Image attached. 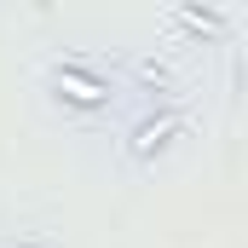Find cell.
<instances>
[{
  "label": "cell",
  "instance_id": "cell-1",
  "mask_svg": "<svg viewBox=\"0 0 248 248\" xmlns=\"http://www.w3.org/2000/svg\"><path fill=\"white\" fill-rule=\"evenodd\" d=\"M46 81H52V93H58L69 110H110L116 104V75H104V69H93L87 58H52V69H46Z\"/></svg>",
  "mask_w": 248,
  "mask_h": 248
},
{
  "label": "cell",
  "instance_id": "cell-2",
  "mask_svg": "<svg viewBox=\"0 0 248 248\" xmlns=\"http://www.w3.org/2000/svg\"><path fill=\"white\" fill-rule=\"evenodd\" d=\"M179 133H185V116L179 110H150L144 122H133V133L122 139V150H127V162H156Z\"/></svg>",
  "mask_w": 248,
  "mask_h": 248
},
{
  "label": "cell",
  "instance_id": "cell-3",
  "mask_svg": "<svg viewBox=\"0 0 248 248\" xmlns=\"http://www.w3.org/2000/svg\"><path fill=\"white\" fill-rule=\"evenodd\" d=\"M12 248H52L46 237H23V243H12Z\"/></svg>",
  "mask_w": 248,
  "mask_h": 248
}]
</instances>
